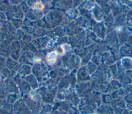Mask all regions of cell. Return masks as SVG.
Returning <instances> with one entry per match:
<instances>
[{
    "instance_id": "6da1fadb",
    "label": "cell",
    "mask_w": 132,
    "mask_h": 114,
    "mask_svg": "<svg viewBox=\"0 0 132 114\" xmlns=\"http://www.w3.org/2000/svg\"><path fill=\"white\" fill-rule=\"evenodd\" d=\"M4 89L6 92H8L9 93H18V89L16 86L12 85V84H8L6 86H4Z\"/></svg>"
},
{
    "instance_id": "3957f363",
    "label": "cell",
    "mask_w": 132,
    "mask_h": 114,
    "mask_svg": "<svg viewBox=\"0 0 132 114\" xmlns=\"http://www.w3.org/2000/svg\"><path fill=\"white\" fill-rule=\"evenodd\" d=\"M19 86V88L20 90H21V91L24 93V94H26L27 93H28L30 90V86L27 84V83H22Z\"/></svg>"
},
{
    "instance_id": "7a4b0ae2",
    "label": "cell",
    "mask_w": 132,
    "mask_h": 114,
    "mask_svg": "<svg viewBox=\"0 0 132 114\" xmlns=\"http://www.w3.org/2000/svg\"><path fill=\"white\" fill-rule=\"evenodd\" d=\"M56 52H52L47 55V61L50 64H53L56 61Z\"/></svg>"
},
{
    "instance_id": "5b68a950",
    "label": "cell",
    "mask_w": 132,
    "mask_h": 114,
    "mask_svg": "<svg viewBox=\"0 0 132 114\" xmlns=\"http://www.w3.org/2000/svg\"><path fill=\"white\" fill-rule=\"evenodd\" d=\"M7 96L6 92L4 89H2L0 87V100H4Z\"/></svg>"
},
{
    "instance_id": "277c9868",
    "label": "cell",
    "mask_w": 132,
    "mask_h": 114,
    "mask_svg": "<svg viewBox=\"0 0 132 114\" xmlns=\"http://www.w3.org/2000/svg\"><path fill=\"white\" fill-rule=\"evenodd\" d=\"M15 94H16V93H14V94L11 93L8 96V98H7V103H8L12 104L15 102L16 100H17V96Z\"/></svg>"
},
{
    "instance_id": "8992f818",
    "label": "cell",
    "mask_w": 132,
    "mask_h": 114,
    "mask_svg": "<svg viewBox=\"0 0 132 114\" xmlns=\"http://www.w3.org/2000/svg\"><path fill=\"white\" fill-rule=\"evenodd\" d=\"M44 8V6L40 3H37L35 4V5L34 6V8L38 10H42Z\"/></svg>"
},
{
    "instance_id": "52a82bcc",
    "label": "cell",
    "mask_w": 132,
    "mask_h": 114,
    "mask_svg": "<svg viewBox=\"0 0 132 114\" xmlns=\"http://www.w3.org/2000/svg\"><path fill=\"white\" fill-rule=\"evenodd\" d=\"M5 104L4 100H0V108H2L4 105Z\"/></svg>"
},
{
    "instance_id": "ba28073f",
    "label": "cell",
    "mask_w": 132,
    "mask_h": 114,
    "mask_svg": "<svg viewBox=\"0 0 132 114\" xmlns=\"http://www.w3.org/2000/svg\"><path fill=\"white\" fill-rule=\"evenodd\" d=\"M1 77H0V81H1Z\"/></svg>"
}]
</instances>
